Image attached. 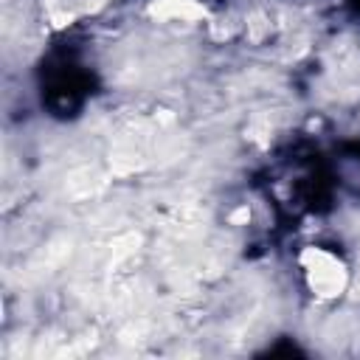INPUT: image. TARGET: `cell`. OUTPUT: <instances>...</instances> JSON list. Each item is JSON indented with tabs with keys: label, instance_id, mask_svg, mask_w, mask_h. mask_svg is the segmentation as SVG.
Returning a JSON list of instances; mask_svg holds the SVG:
<instances>
[{
	"label": "cell",
	"instance_id": "obj_1",
	"mask_svg": "<svg viewBox=\"0 0 360 360\" xmlns=\"http://www.w3.org/2000/svg\"><path fill=\"white\" fill-rule=\"evenodd\" d=\"M304 262V270H307V281H309V290L321 298H335L343 292L346 287V267L338 256H332L329 250L323 248H309L304 250L301 256Z\"/></svg>",
	"mask_w": 360,
	"mask_h": 360
},
{
	"label": "cell",
	"instance_id": "obj_2",
	"mask_svg": "<svg viewBox=\"0 0 360 360\" xmlns=\"http://www.w3.org/2000/svg\"><path fill=\"white\" fill-rule=\"evenodd\" d=\"M155 14L158 17H180V20H194L202 14V8L194 0H158L155 3Z\"/></svg>",
	"mask_w": 360,
	"mask_h": 360
},
{
	"label": "cell",
	"instance_id": "obj_3",
	"mask_svg": "<svg viewBox=\"0 0 360 360\" xmlns=\"http://www.w3.org/2000/svg\"><path fill=\"white\" fill-rule=\"evenodd\" d=\"M354 287H357V295H360V267H357V281H354Z\"/></svg>",
	"mask_w": 360,
	"mask_h": 360
}]
</instances>
